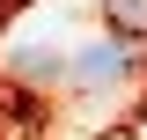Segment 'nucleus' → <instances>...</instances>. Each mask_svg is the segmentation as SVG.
Segmentation results:
<instances>
[{
  "label": "nucleus",
  "mask_w": 147,
  "mask_h": 140,
  "mask_svg": "<svg viewBox=\"0 0 147 140\" xmlns=\"http://www.w3.org/2000/svg\"><path fill=\"white\" fill-rule=\"evenodd\" d=\"M59 81H66V88H88V96H110V88H125V81H132V44H118V37L74 44L66 67H59Z\"/></svg>",
  "instance_id": "nucleus-1"
},
{
  "label": "nucleus",
  "mask_w": 147,
  "mask_h": 140,
  "mask_svg": "<svg viewBox=\"0 0 147 140\" xmlns=\"http://www.w3.org/2000/svg\"><path fill=\"white\" fill-rule=\"evenodd\" d=\"M59 67H66V52H59L52 37H22V44H7V74L15 81H59Z\"/></svg>",
  "instance_id": "nucleus-2"
},
{
  "label": "nucleus",
  "mask_w": 147,
  "mask_h": 140,
  "mask_svg": "<svg viewBox=\"0 0 147 140\" xmlns=\"http://www.w3.org/2000/svg\"><path fill=\"white\" fill-rule=\"evenodd\" d=\"M103 15H110V37L118 44H140L147 37V0H103Z\"/></svg>",
  "instance_id": "nucleus-3"
}]
</instances>
